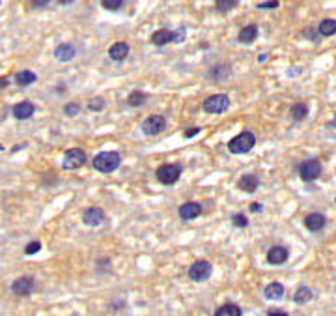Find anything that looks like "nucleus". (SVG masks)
<instances>
[{
	"instance_id": "16",
	"label": "nucleus",
	"mask_w": 336,
	"mask_h": 316,
	"mask_svg": "<svg viewBox=\"0 0 336 316\" xmlns=\"http://www.w3.org/2000/svg\"><path fill=\"white\" fill-rule=\"evenodd\" d=\"M258 178L254 176V174H245V176H241V180H239V189L241 191H247V193H254L256 189H258Z\"/></svg>"
},
{
	"instance_id": "13",
	"label": "nucleus",
	"mask_w": 336,
	"mask_h": 316,
	"mask_svg": "<svg viewBox=\"0 0 336 316\" xmlns=\"http://www.w3.org/2000/svg\"><path fill=\"white\" fill-rule=\"evenodd\" d=\"M34 111H36V107L30 101H21L13 107V116L19 118V120H27L34 114Z\"/></svg>"
},
{
	"instance_id": "38",
	"label": "nucleus",
	"mask_w": 336,
	"mask_h": 316,
	"mask_svg": "<svg viewBox=\"0 0 336 316\" xmlns=\"http://www.w3.org/2000/svg\"><path fill=\"white\" fill-rule=\"evenodd\" d=\"M0 86H8V81L4 79V81H0Z\"/></svg>"
},
{
	"instance_id": "2",
	"label": "nucleus",
	"mask_w": 336,
	"mask_h": 316,
	"mask_svg": "<svg viewBox=\"0 0 336 316\" xmlns=\"http://www.w3.org/2000/svg\"><path fill=\"white\" fill-rule=\"evenodd\" d=\"M254 144H256V137H254V133L251 131H243L239 133L237 137H233L230 142H228V150L232 152V154H247V152H251L254 148Z\"/></svg>"
},
{
	"instance_id": "14",
	"label": "nucleus",
	"mask_w": 336,
	"mask_h": 316,
	"mask_svg": "<svg viewBox=\"0 0 336 316\" xmlns=\"http://www.w3.org/2000/svg\"><path fill=\"white\" fill-rule=\"evenodd\" d=\"M305 226H307L308 230H312V232L321 230V228L325 226V215H323V214H310V215H307V219H305Z\"/></svg>"
},
{
	"instance_id": "29",
	"label": "nucleus",
	"mask_w": 336,
	"mask_h": 316,
	"mask_svg": "<svg viewBox=\"0 0 336 316\" xmlns=\"http://www.w3.org/2000/svg\"><path fill=\"white\" fill-rule=\"evenodd\" d=\"M232 223L235 224L237 228H245V226L249 224V219H247V217H245L243 214H237V215H233Z\"/></svg>"
},
{
	"instance_id": "19",
	"label": "nucleus",
	"mask_w": 336,
	"mask_h": 316,
	"mask_svg": "<svg viewBox=\"0 0 336 316\" xmlns=\"http://www.w3.org/2000/svg\"><path fill=\"white\" fill-rule=\"evenodd\" d=\"M263 294H265V298L267 299H280L284 296V286H282L280 283H271V284L265 286Z\"/></svg>"
},
{
	"instance_id": "28",
	"label": "nucleus",
	"mask_w": 336,
	"mask_h": 316,
	"mask_svg": "<svg viewBox=\"0 0 336 316\" xmlns=\"http://www.w3.org/2000/svg\"><path fill=\"white\" fill-rule=\"evenodd\" d=\"M88 109L90 111H95V112H99L105 109V99H101V97H93L92 101L88 103Z\"/></svg>"
},
{
	"instance_id": "15",
	"label": "nucleus",
	"mask_w": 336,
	"mask_h": 316,
	"mask_svg": "<svg viewBox=\"0 0 336 316\" xmlns=\"http://www.w3.org/2000/svg\"><path fill=\"white\" fill-rule=\"evenodd\" d=\"M109 55H111L112 60H125L127 56H129V45L125 43V41H118V43H114L111 47V51H109Z\"/></svg>"
},
{
	"instance_id": "31",
	"label": "nucleus",
	"mask_w": 336,
	"mask_h": 316,
	"mask_svg": "<svg viewBox=\"0 0 336 316\" xmlns=\"http://www.w3.org/2000/svg\"><path fill=\"white\" fill-rule=\"evenodd\" d=\"M79 109H81V107H79L77 103H67L64 112L67 114V116H75V114H79Z\"/></svg>"
},
{
	"instance_id": "34",
	"label": "nucleus",
	"mask_w": 336,
	"mask_h": 316,
	"mask_svg": "<svg viewBox=\"0 0 336 316\" xmlns=\"http://www.w3.org/2000/svg\"><path fill=\"white\" fill-rule=\"evenodd\" d=\"M181 39H185V30L183 28H179L177 32H172V41H181Z\"/></svg>"
},
{
	"instance_id": "11",
	"label": "nucleus",
	"mask_w": 336,
	"mask_h": 316,
	"mask_svg": "<svg viewBox=\"0 0 336 316\" xmlns=\"http://www.w3.org/2000/svg\"><path fill=\"white\" fill-rule=\"evenodd\" d=\"M200 214H202V206L196 204V202H187V204H183L179 208V217L185 219V221L196 219Z\"/></svg>"
},
{
	"instance_id": "17",
	"label": "nucleus",
	"mask_w": 336,
	"mask_h": 316,
	"mask_svg": "<svg viewBox=\"0 0 336 316\" xmlns=\"http://www.w3.org/2000/svg\"><path fill=\"white\" fill-rule=\"evenodd\" d=\"M256 37H258V27H256V25H249V27L241 28L237 39H239L241 43H252Z\"/></svg>"
},
{
	"instance_id": "7",
	"label": "nucleus",
	"mask_w": 336,
	"mask_h": 316,
	"mask_svg": "<svg viewBox=\"0 0 336 316\" xmlns=\"http://www.w3.org/2000/svg\"><path fill=\"white\" fill-rule=\"evenodd\" d=\"M86 163V154L81 148H69L64 156V168L67 170H77Z\"/></svg>"
},
{
	"instance_id": "37",
	"label": "nucleus",
	"mask_w": 336,
	"mask_h": 316,
	"mask_svg": "<svg viewBox=\"0 0 336 316\" xmlns=\"http://www.w3.org/2000/svg\"><path fill=\"white\" fill-rule=\"evenodd\" d=\"M251 210H252V212H256V210H261V206L260 204H252Z\"/></svg>"
},
{
	"instance_id": "35",
	"label": "nucleus",
	"mask_w": 336,
	"mask_h": 316,
	"mask_svg": "<svg viewBox=\"0 0 336 316\" xmlns=\"http://www.w3.org/2000/svg\"><path fill=\"white\" fill-rule=\"evenodd\" d=\"M267 315H269V316H288V313H284V311H279V309H271Z\"/></svg>"
},
{
	"instance_id": "30",
	"label": "nucleus",
	"mask_w": 336,
	"mask_h": 316,
	"mask_svg": "<svg viewBox=\"0 0 336 316\" xmlns=\"http://www.w3.org/2000/svg\"><path fill=\"white\" fill-rule=\"evenodd\" d=\"M101 4L105 9H120L121 4H123V0H103Z\"/></svg>"
},
{
	"instance_id": "32",
	"label": "nucleus",
	"mask_w": 336,
	"mask_h": 316,
	"mask_svg": "<svg viewBox=\"0 0 336 316\" xmlns=\"http://www.w3.org/2000/svg\"><path fill=\"white\" fill-rule=\"evenodd\" d=\"M39 249H41V243L39 242H32L27 245V249H25V253L27 254H36V253H39Z\"/></svg>"
},
{
	"instance_id": "18",
	"label": "nucleus",
	"mask_w": 336,
	"mask_h": 316,
	"mask_svg": "<svg viewBox=\"0 0 336 316\" xmlns=\"http://www.w3.org/2000/svg\"><path fill=\"white\" fill-rule=\"evenodd\" d=\"M55 56L60 60V62H67V60H71L75 56V49L73 45H69V43H64V45H58L55 51Z\"/></svg>"
},
{
	"instance_id": "24",
	"label": "nucleus",
	"mask_w": 336,
	"mask_h": 316,
	"mask_svg": "<svg viewBox=\"0 0 336 316\" xmlns=\"http://www.w3.org/2000/svg\"><path fill=\"white\" fill-rule=\"evenodd\" d=\"M293 299H295V303H299V305H303V303H308V301L312 299V290L307 288V286H301V288L295 292Z\"/></svg>"
},
{
	"instance_id": "5",
	"label": "nucleus",
	"mask_w": 336,
	"mask_h": 316,
	"mask_svg": "<svg viewBox=\"0 0 336 316\" xmlns=\"http://www.w3.org/2000/svg\"><path fill=\"white\" fill-rule=\"evenodd\" d=\"M211 273H213V266H211L207 260H198L189 268V277L193 281H196V283L207 281Z\"/></svg>"
},
{
	"instance_id": "9",
	"label": "nucleus",
	"mask_w": 336,
	"mask_h": 316,
	"mask_svg": "<svg viewBox=\"0 0 336 316\" xmlns=\"http://www.w3.org/2000/svg\"><path fill=\"white\" fill-rule=\"evenodd\" d=\"M32 288H34V279L32 277H19L11 284L13 294H17V296H28L32 292Z\"/></svg>"
},
{
	"instance_id": "4",
	"label": "nucleus",
	"mask_w": 336,
	"mask_h": 316,
	"mask_svg": "<svg viewBox=\"0 0 336 316\" xmlns=\"http://www.w3.org/2000/svg\"><path fill=\"white\" fill-rule=\"evenodd\" d=\"M181 176V167L179 165H163L157 168V180L165 186L176 184Z\"/></svg>"
},
{
	"instance_id": "6",
	"label": "nucleus",
	"mask_w": 336,
	"mask_h": 316,
	"mask_svg": "<svg viewBox=\"0 0 336 316\" xmlns=\"http://www.w3.org/2000/svg\"><path fill=\"white\" fill-rule=\"evenodd\" d=\"M165 127H167V120H165V116H159V114H151L142 122V131L149 137L159 135L161 131H165Z\"/></svg>"
},
{
	"instance_id": "33",
	"label": "nucleus",
	"mask_w": 336,
	"mask_h": 316,
	"mask_svg": "<svg viewBox=\"0 0 336 316\" xmlns=\"http://www.w3.org/2000/svg\"><path fill=\"white\" fill-rule=\"evenodd\" d=\"M260 9H271V8H279V2L277 0H273V2H260V4H256Z\"/></svg>"
},
{
	"instance_id": "36",
	"label": "nucleus",
	"mask_w": 336,
	"mask_h": 316,
	"mask_svg": "<svg viewBox=\"0 0 336 316\" xmlns=\"http://www.w3.org/2000/svg\"><path fill=\"white\" fill-rule=\"evenodd\" d=\"M198 131H200V129H198V127H195V129H189V131H187V133H185V137H193V135H196Z\"/></svg>"
},
{
	"instance_id": "22",
	"label": "nucleus",
	"mask_w": 336,
	"mask_h": 316,
	"mask_svg": "<svg viewBox=\"0 0 336 316\" xmlns=\"http://www.w3.org/2000/svg\"><path fill=\"white\" fill-rule=\"evenodd\" d=\"M215 316H241V309L237 307L235 303H226L221 309H217Z\"/></svg>"
},
{
	"instance_id": "21",
	"label": "nucleus",
	"mask_w": 336,
	"mask_h": 316,
	"mask_svg": "<svg viewBox=\"0 0 336 316\" xmlns=\"http://www.w3.org/2000/svg\"><path fill=\"white\" fill-rule=\"evenodd\" d=\"M168 41H172V32L165 30V28L153 32V36H151V43H155V45H165Z\"/></svg>"
},
{
	"instance_id": "26",
	"label": "nucleus",
	"mask_w": 336,
	"mask_h": 316,
	"mask_svg": "<svg viewBox=\"0 0 336 316\" xmlns=\"http://www.w3.org/2000/svg\"><path fill=\"white\" fill-rule=\"evenodd\" d=\"M146 94H142V92H133L129 94V99H127V103H129L131 107H140V105H144L146 103Z\"/></svg>"
},
{
	"instance_id": "8",
	"label": "nucleus",
	"mask_w": 336,
	"mask_h": 316,
	"mask_svg": "<svg viewBox=\"0 0 336 316\" xmlns=\"http://www.w3.org/2000/svg\"><path fill=\"white\" fill-rule=\"evenodd\" d=\"M299 174H301V178H303L305 182H314V180L319 178V174H321V163H319L317 159H308V161H305V163L301 165Z\"/></svg>"
},
{
	"instance_id": "12",
	"label": "nucleus",
	"mask_w": 336,
	"mask_h": 316,
	"mask_svg": "<svg viewBox=\"0 0 336 316\" xmlns=\"http://www.w3.org/2000/svg\"><path fill=\"white\" fill-rule=\"evenodd\" d=\"M267 260L271 262V264H284V262L288 260V249L286 247H282V245H275L273 249H269V253H267Z\"/></svg>"
},
{
	"instance_id": "27",
	"label": "nucleus",
	"mask_w": 336,
	"mask_h": 316,
	"mask_svg": "<svg viewBox=\"0 0 336 316\" xmlns=\"http://www.w3.org/2000/svg\"><path fill=\"white\" fill-rule=\"evenodd\" d=\"M237 6V2L235 0H217L215 2V8L219 9V11H226V9H232Z\"/></svg>"
},
{
	"instance_id": "40",
	"label": "nucleus",
	"mask_w": 336,
	"mask_h": 316,
	"mask_svg": "<svg viewBox=\"0 0 336 316\" xmlns=\"http://www.w3.org/2000/svg\"><path fill=\"white\" fill-rule=\"evenodd\" d=\"M0 4H2V2H0Z\"/></svg>"
},
{
	"instance_id": "23",
	"label": "nucleus",
	"mask_w": 336,
	"mask_h": 316,
	"mask_svg": "<svg viewBox=\"0 0 336 316\" xmlns=\"http://www.w3.org/2000/svg\"><path fill=\"white\" fill-rule=\"evenodd\" d=\"M319 34H323V36H333V34H336L335 19H323V21L319 23Z\"/></svg>"
},
{
	"instance_id": "1",
	"label": "nucleus",
	"mask_w": 336,
	"mask_h": 316,
	"mask_svg": "<svg viewBox=\"0 0 336 316\" xmlns=\"http://www.w3.org/2000/svg\"><path fill=\"white\" fill-rule=\"evenodd\" d=\"M120 163L121 158L118 152H101L99 156L93 158V168H97L99 172H105V174L114 172L116 168L120 167Z\"/></svg>"
},
{
	"instance_id": "25",
	"label": "nucleus",
	"mask_w": 336,
	"mask_h": 316,
	"mask_svg": "<svg viewBox=\"0 0 336 316\" xmlns=\"http://www.w3.org/2000/svg\"><path fill=\"white\" fill-rule=\"evenodd\" d=\"M308 114V107L305 103H297V105H293V109H291V116H293V120L295 122H301L303 118H307Z\"/></svg>"
},
{
	"instance_id": "10",
	"label": "nucleus",
	"mask_w": 336,
	"mask_h": 316,
	"mask_svg": "<svg viewBox=\"0 0 336 316\" xmlns=\"http://www.w3.org/2000/svg\"><path fill=\"white\" fill-rule=\"evenodd\" d=\"M83 221L88 226H97V224H101L105 221V212H103L101 208H88L83 215Z\"/></svg>"
},
{
	"instance_id": "3",
	"label": "nucleus",
	"mask_w": 336,
	"mask_h": 316,
	"mask_svg": "<svg viewBox=\"0 0 336 316\" xmlns=\"http://www.w3.org/2000/svg\"><path fill=\"white\" fill-rule=\"evenodd\" d=\"M230 107V99L228 95L224 94H217V95H211L204 101V111L209 112V114H221L226 109Z\"/></svg>"
},
{
	"instance_id": "39",
	"label": "nucleus",
	"mask_w": 336,
	"mask_h": 316,
	"mask_svg": "<svg viewBox=\"0 0 336 316\" xmlns=\"http://www.w3.org/2000/svg\"><path fill=\"white\" fill-rule=\"evenodd\" d=\"M2 150H4V146H2V144H0V152H2Z\"/></svg>"
},
{
	"instance_id": "20",
	"label": "nucleus",
	"mask_w": 336,
	"mask_h": 316,
	"mask_svg": "<svg viewBox=\"0 0 336 316\" xmlns=\"http://www.w3.org/2000/svg\"><path fill=\"white\" fill-rule=\"evenodd\" d=\"M36 73L34 71H28V69H25V71H19L17 75H15V83L19 84V86H28V84L36 83Z\"/></svg>"
}]
</instances>
